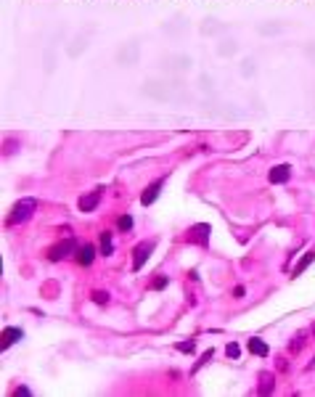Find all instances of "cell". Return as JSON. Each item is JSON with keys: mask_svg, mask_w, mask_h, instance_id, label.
<instances>
[{"mask_svg": "<svg viewBox=\"0 0 315 397\" xmlns=\"http://www.w3.org/2000/svg\"><path fill=\"white\" fill-rule=\"evenodd\" d=\"M180 349H183V352H191V349H193V341H185V344H180Z\"/></svg>", "mask_w": 315, "mask_h": 397, "instance_id": "obj_19", "label": "cell"}, {"mask_svg": "<svg viewBox=\"0 0 315 397\" xmlns=\"http://www.w3.org/2000/svg\"><path fill=\"white\" fill-rule=\"evenodd\" d=\"M22 339V328H6L3 331V347H11Z\"/></svg>", "mask_w": 315, "mask_h": 397, "instance_id": "obj_8", "label": "cell"}, {"mask_svg": "<svg viewBox=\"0 0 315 397\" xmlns=\"http://www.w3.org/2000/svg\"><path fill=\"white\" fill-rule=\"evenodd\" d=\"M74 249H77V244H74V238L69 241V238H64V241H59V244H53L51 249H48V260L51 262H59V260H64V257H69V254H74Z\"/></svg>", "mask_w": 315, "mask_h": 397, "instance_id": "obj_2", "label": "cell"}, {"mask_svg": "<svg viewBox=\"0 0 315 397\" xmlns=\"http://www.w3.org/2000/svg\"><path fill=\"white\" fill-rule=\"evenodd\" d=\"M289 175H291V170H289V164H278V167H273L270 170V183H286L289 180Z\"/></svg>", "mask_w": 315, "mask_h": 397, "instance_id": "obj_5", "label": "cell"}, {"mask_svg": "<svg viewBox=\"0 0 315 397\" xmlns=\"http://www.w3.org/2000/svg\"><path fill=\"white\" fill-rule=\"evenodd\" d=\"M90 297H93V302H96V304H106V302H109V294H106V291H101V289H98V291H93Z\"/></svg>", "mask_w": 315, "mask_h": 397, "instance_id": "obj_13", "label": "cell"}, {"mask_svg": "<svg viewBox=\"0 0 315 397\" xmlns=\"http://www.w3.org/2000/svg\"><path fill=\"white\" fill-rule=\"evenodd\" d=\"M310 262H312V254H304L302 260H299V265L294 267V275H299V273H302V270H304V267H307Z\"/></svg>", "mask_w": 315, "mask_h": 397, "instance_id": "obj_12", "label": "cell"}, {"mask_svg": "<svg viewBox=\"0 0 315 397\" xmlns=\"http://www.w3.org/2000/svg\"><path fill=\"white\" fill-rule=\"evenodd\" d=\"M302 341H304V336H296V339L291 341V352H299V347H302Z\"/></svg>", "mask_w": 315, "mask_h": 397, "instance_id": "obj_16", "label": "cell"}, {"mask_svg": "<svg viewBox=\"0 0 315 397\" xmlns=\"http://www.w3.org/2000/svg\"><path fill=\"white\" fill-rule=\"evenodd\" d=\"M37 209V201L35 199H22L19 204L11 209V215H8V225H19L24 223V220H30Z\"/></svg>", "mask_w": 315, "mask_h": 397, "instance_id": "obj_1", "label": "cell"}, {"mask_svg": "<svg viewBox=\"0 0 315 397\" xmlns=\"http://www.w3.org/2000/svg\"><path fill=\"white\" fill-rule=\"evenodd\" d=\"M159 188H162V180H156V183H151V186L146 188V193L141 196V201H143V207H148V204H154V199H156V193H159Z\"/></svg>", "mask_w": 315, "mask_h": 397, "instance_id": "obj_6", "label": "cell"}, {"mask_svg": "<svg viewBox=\"0 0 315 397\" xmlns=\"http://www.w3.org/2000/svg\"><path fill=\"white\" fill-rule=\"evenodd\" d=\"M114 246H111V233H101V254H111Z\"/></svg>", "mask_w": 315, "mask_h": 397, "instance_id": "obj_11", "label": "cell"}, {"mask_svg": "<svg viewBox=\"0 0 315 397\" xmlns=\"http://www.w3.org/2000/svg\"><path fill=\"white\" fill-rule=\"evenodd\" d=\"M312 363H315V360H312Z\"/></svg>", "mask_w": 315, "mask_h": 397, "instance_id": "obj_20", "label": "cell"}, {"mask_svg": "<svg viewBox=\"0 0 315 397\" xmlns=\"http://www.w3.org/2000/svg\"><path fill=\"white\" fill-rule=\"evenodd\" d=\"M238 352H241V349H238V344H236V341H233V344H228V347H225V355H228V357H236Z\"/></svg>", "mask_w": 315, "mask_h": 397, "instance_id": "obj_15", "label": "cell"}, {"mask_svg": "<svg viewBox=\"0 0 315 397\" xmlns=\"http://www.w3.org/2000/svg\"><path fill=\"white\" fill-rule=\"evenodd\" d=\"M244 294H246V291H244V286H236V289H233V297H236V299H241Z\"/></svg>", "mask_w": 315, "mask_h": 397, "instance_id": "obj_18", "label": "cell"}, {"mask_svg": "<svg viewBox=\"0 0 315 397\" xmlns=\"http://www.w3.org/2000/svg\"><path fill=\"white\" fill-rule=\"evenodd\" d=\"M151 249H154V241H143L141 246L135 249V254H133V267L138 270L146 260H148V254H151Z\"/></svg>", "mask_w": 315, "mask_h": 397, "instance_id": "obj_3", "label": "cell"}, {"mask_svg": "<svg viewBox=\"0 0 315 397\" xmlns=\"http://www.w3.org/2000/svg\"><path fill=\"white\" fill-rule=\"evenodd\" d=\"M93 257H96V246L88 244V246H82V249H80L77 262H80V265H90V262H93Z\"/></svg>", "mask_w": 315, "mask_h": 397, "instance_id": "obj_7", "label": "cell"}, {"mask_svg": "<svg viewBox=\"0 0 315 397\" xmlns=\"http://www.w3.org/2000/svg\"><path fill=\"white\" fill-rule=\"evenodd\" d=\"M117 228H119V230H130V228H133V217L122 215V217H119V223H117Z\"/></svg>", "mask_w": 315, "mask_h": 397, "instance_id": "obj_14", "label": "cell"}, {"mask_svg": "<svg viewBox=\"0 0 315 397\" xmlns=\"http://www.w3.org/2000/svg\"><path fill=\"white\" fill-rule=\"evenodd\" d=\"M249 352L265 357L267 355V344H265V341H259V339H249Z\"/></svg>", "mask_w": 315, "mask_h": 397, "instance_id": "obj_9", "label": "cell"}, {"mask_svg": "<svg viewBox=\"0 0 315 397\" xmlns=\"http://www.w3.org/2000/svg\"><path fill=\"white\" fill-rule=\"evenodd\" d=\"M151 286H154V289H164V286H167V278H156Z\"/></svg>", "mask_w": 315, "mask_h": 397, "instance_id": "obj_17", "label": "cell"}, {"mask_svg": "<svg viewBox=\"0 0 315 397\" xmlns=\"http://www.w3.org/2000/svg\"><path fill=\"white\" fill-rule=\"evenodd\" d=\"M259 392H262V394H270V392H273V376H270V373H262V376H259Z\"/></svg>", "mask_w": 315, "mask_h": 397, "instance_id": "obj_10", "label": "cell"}, {"mask_svg": "<svg viewBox=\"0 0 315 397\" xmlns=\"http://www.w3.org/2000/svg\"><path fill=\"white\" fill-rule=\"evenodd\" d=\"M98 201H101V191H93L88 196H82L80 199V212H93L98 207Z\"/></svg>", "mask_w": 315, "mask_h": 397, "instance_id": "obj_4", "label": "cell"}]
</instances>
